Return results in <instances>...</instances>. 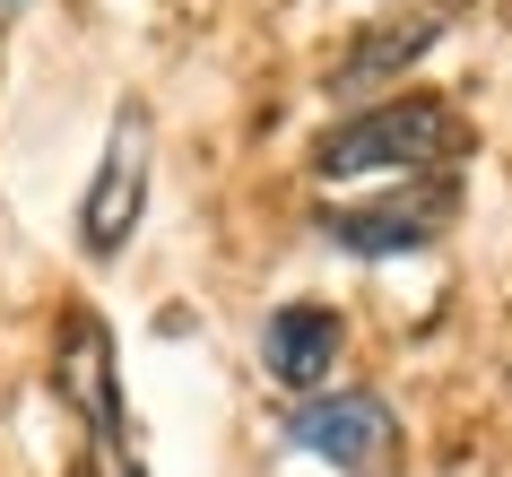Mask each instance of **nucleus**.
Returning a JSON list of instances; mask_svg holds the SVG:
<instances>
[{
  "mask_svg": "<svg viewBox=\"0 0 512 477\" xmlns=\"http://www.w3.org/2000/svg\"><path fill=\"white\" fill-rule=\"evenodd\" d=\"M460 148H469V122L452 105H434V96H382V105H365L356 122H339L313 148V174L322 183H365V174L417 183V174H443Z\"/></svg>",
  "mask_w": 512,
  "mask_h": 477,
  "instance_id": "1",
  "label": "nucleus"
},
{
  "mask_svg": "<svg viewBox=\"0 0 512 477\" xmlns=\"http://www.w3.org/2000/svg\"><path fill=\"white\" fill-rule=\"evenodd\" d=\"M452 209H460L452 174H417V183L382 191L365 209H330L322 235L339 243V252H356V261H391V252H426V243L452 226Z\"/></svg>",
  "mask_w": 512,
  "mask_h": 477,
  "instance_id": "2",
  "label": "nucleus"
},
{
  "mask_svg": "<svg viewBox=\"0 0 512 477\" xmlns=\"http://www.w3.org/2000/svg\"><path fill=\"white\" fill-rule=\"evenodd\" d=\"M148 148H157L148 105H122V113H113V139H105V165H96V183H87V200H79L87 261H113V252L131 243L139 209H148Z\"/></svg>",
  "mask_w": 512,
  "mask_h": 477,
  "instance_id": "3",
  "label": "nucleus"
},
{
  "mask_svg": "<svg viewBox=\"0 0 512 477\" xmlns=\"http://www.w3.org/2000/svg\"><path fill=\"white\" fill-rule=\"evenodd\" d=\"M287 443L313 451V460H330V469H348V477H382L400 425H391V408H382L374 391H313L296 417H287Z\"/></svg>",
  "mask_w": 512,
  "mask_h": 477,
  "instance_id": "4",
  "label": "nucleus"
},
{
  "mask_svg": "<svg viewBox=\"0 0 512 477\" xmlns=\"http://www.w3.org/2000/svg\"><path fill=\"white\" fill-rule=\"evenodd\" d=\"M261 365H270L278 391H322L339 373V313L330 304H278L270 330H261Z\"/></svg>",
  "mask_w": 512,
  "mask_h": 477,
  "instance_id": "5",
  "label": "nucleus"
},
{
  "mask_svg": "<svg viewBox=\"0 0 512 477\" xmlns=\"http://www.w3.org/2000/svg\"><path fill=\"white\" fill-rule=\"evenodd\" d=\"M434 35H443V27H434V18H391V27L356 35V53L339 61V79H330V87H339V96H365V87L400 79L408 61H417V53H426V44H434Z\"/></svg>",
  "mask_w": 512,
  "mask_h": 477,
  "instance_id": "6",
  "label": "nucleus"
},
{
  "mask_svg": "<svg viewBox=\"0 0 512 477\" xmlns=\"http://www.w3.org/2000/svg\"><path fill=\"white\" fill-rule=\"evenodd\" d=\"M9 9H27V0H0V18H9Z\"/></svg>",
  "mask_w": 512,
  "mask_h": 477,
  "instance_id": "7",
  "label": "nucleus"
}]
</instances>
